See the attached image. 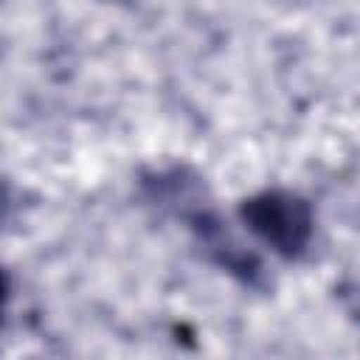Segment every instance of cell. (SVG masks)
<instances>
[{
  "mask_svg": "<svg viewBox=\"0 0 360 360\" xmlns=\"http://www.w3.org/2000/svg\"><path fill=\"white\" fill-rule=\"evenodd\" d=\"M239 217L250 233H256L278 256H298L312 236L309 202L292 191H262L239 205Z\"/></svg>",
  "mask_w": 360,
  "mask_h": 360,
  "instance_id": "6da1fadb",
  "label": "cell"
}]
</instances>
